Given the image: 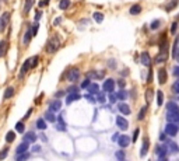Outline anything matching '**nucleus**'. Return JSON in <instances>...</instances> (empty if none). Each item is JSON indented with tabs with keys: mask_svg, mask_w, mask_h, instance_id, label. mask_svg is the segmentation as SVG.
I'll return each mask as SVG.
<instances>
[{
	"mask_svg": "<svg viewBox=\"0 0 179 161\" xmlns=\"http://www.w3.org/2000/svg\"><path fill=\"white\" fill-rule=\"evenodd\" d=\"M60 46V41H59V37L55 35L53 38H51L49 41H48V45H46V51L48 53H55L57 49H59Z\"/></svg>",
	"mask_w": 179,
	"mask_h": 161,
	"instance_id": "1",
	"label": "nucleus"
},
{
	"mask_svg": "<svg viewBox=\"0 0 179 161\" xmlns=\"http://www.w3.org/2000/svg\"><path fill=\"white\" fill-rule=\"evenodd\" d=\"M166 58H168V42L164 41V45L161 46L160 53H158V56L155 58V63H162V62H165Z\"/></svg>",
	"mask_w": 179,
	"mask_h": 161,
	"instance_id": "2",
	"label": "nucleus"
},
{
	"mask_svg": "<svg viewBox=\"0 0 179 161\" xmlns=\"http://www.w3.org/2000/svg\"><path fill=\"white\" fill-rule=\"evenodd\" d=\"M179 132V126L176 123H166L165 126V132L164 133L166 134V136H171V137H175L176 134H178Z\"/></svg>",
	"mask_w": 179,
	"mask_h": 161,
	"instance_id": "3",
	"label": "nucleus"
},
{
	"mask_svg": "<svg viewBox=\"0 0 179 161\" xmlns=\"http://www.w3.org/2000/svg\"><path fill=\"white\" fill-rule=\"evenodd\" d=\"M164 147H165L166 153H172V154L179 153V146L175 142H171V140H165L164 142Z\"/></svg>",
	"mask_w": 179,
	"mask_h": 161,
	"instance_id": "4",
	"label": "nucleus"
},
{
	"mask_svg": "<svg viewBox=\"0 0 179 161\" xmlns=\"http://www.w3.org/2000/svg\"><path fill=\"white\" fill-rule=\"evenodd\" d=\"M115 123H116V126H118V128H119L120 130H126V129L129 128V122H127V119H126L124 116H122V115H118V116H116Z\"/></svg>",
	"mask_w": 179,
	"mask_h": 161,
	"instance_id": "5",
	"label": "nucleus"
},
{
	"mask_svg": "<svg viewBox=\"0 0 179 161\" xmlns=\"http://www.w3.org/2000/svg\"><path fill=\"white\" fill-rule=\"evenodd\" d=\"M102 90L105 92H113V90H115V80H112V78H106L105 81H104V84H102Z\"/></svg>",
	"mask_w": 179,
	"mask_h": 161,
	"instance_id": "6",
	"label": "nucleus"
},
{
	"mask_svg": "<svg viewBox=\"0 0 179 161\" xmlns=\"http://www.w3.org/2000/svg\"><path fill=\"white\" fill-rule=\"evenodd\" d=\"M66 77L69 78V81H77L78 77H80V70L77 69V67H74V69H70L69 72H67V76Z\"/></svg>",
	"mask_w": 179,
	"mask_h": 161,
	"instance_id": "7",
	"label": "nucleus"
},
{
	"mask_svg": "<svg viewBox=\"0 0 179 161\" xmlns=\"http://www.w3.org/2000/svg\"><path fill=\"white\" fill-rule=\"evenodd\" d=\"M116 143H118L122 148H126V147H129V144H130V137H129L127 134H120Z\"/></svg>",
	"mask_w": 179,
	"mask_h": 161,
	"instance_id": "8",
	"label": "nucleus"
},
{
	"mask_svg": "<svg viewBox=\"0 0 179 161\" xmlns=\"http://www.w3.org/2000/svg\"><path fill=\"white\" fill-rule=\"evenodd\" d=\"M10 21V13H3L0 17V31H4Z\"/></svg>",
	"mask_w": 179,
	"mask_h": 161,
	"instance_id": "9",
	"label": "nucleus"
},
{
	"mask_svg": "<svg viewBox=\"0 0 179 161\" xmlns=\"http://www.w3.org/2000/svg\"><path fill=\"white\" fill-rule=\"evenodd\" d=\"M62 109V101L60 100H53V101L49 102V111L51 112H57V111Z\"/></svg>",
	"mask_w": 179,
	"mask_h": 161,
	"instance_id": "10",
	"label": "nucleus"
},
{
	"mask_svg": "<svg viewBox=\"0 0 179 161\" xmlns=\"http://www.w3.org/2000/svg\"><path fill=\"white\" fill-rule=\"evenodd\" d=\"M166 112H169V114H179V105L174 101H169L166 104Z\"/></svg>",
	"mask_w": 179,
	"mask_h": 161,
	"instance_id": "11",
	"label": "nucleus"
},
{
	"mask_svg": "<svg viewBox=\"0 0 179 161\" xmlns=\"http://www.w3.org/2000/svg\"><path fill=\"white\" fill-rule=\"evenodd\" d=\"M24 142L25 143H35L37 142V133L35 132H28L27 134H24Z\"/></svg>",
	"mask_w": 179,
	"mask_h": 161,
	"instance_id": "12",
	"label": "nucleus"
},
{
	"mask_svg": "<svg viewBox=\"0 0 179 161\" xmlns=\"http://www.w3.org/2000/svg\"><path fill=\"white\" fill-rule=\"evenodd\" d=\"M148 147H150V143H148V139L144 137L143 140V146H141V150H140V157H146L148 153Z\"/></svg>",
	"mask_w": 179,
	"mask_h": 161,
	"instance_id": "13",
	"label": "nucleus"
},
{
	"mask_svg": "<svg viewBox=\"0 0 179 161\" xmlns=\"http://www.w3.org/2000/svg\"><path fill=\"white\" fill-rule=\"evenodd\" d=\"M28 147H29V144L25 142H23L21 144H18L17 146V148H15V156H18V154H23V153H27L28 151Z\"/></svg>",
	"mask_w": 179,
	"mask_h": 161,
	"instance_id": "14",
	"label": "nucleus"
},
{
	"mask_svg": "<svg viewBox=\"0 0 179 161\" xmlns=\"http://www.w3.org/2000/svg\"><path fill=\"white\" fill-rule=\"evenodd\" d=\"M118 109H119V112H120V114H123V115H130V114H132L130 106H129L127 104H123V102L118 105Z\"/></svg>",
	"mask_w": 179,
	"mask_h": 161,
	"instance_id": "15",
	"label": "nucleus"
},
{
	"mask_svg": "<svg viewBox=\"0 0 179 161\" xmlns=\"http://www.w3.org/2000/svg\"><path fill=\"white\" fill-rule=\"evenodd\" d=\"M166 78H168V76H166V70L165 69H160V70H158V83H160V84H165L166 83Z\"/></svg>",
	"mask_w": 179,
	"mask_h": 161,
	"instance_id": "16",
	"label": "nucleus"
},
{
	"mask_svg": "<svg viewBox=\"0 0 179 161\" xmlns=\"http://www.w3.org/2000/svg\"><path fill=\"white\" fill-rule=\"evenodd\" d=\"M155 154L160 157V158H165L166 157V150H165V147H164V144L157 146L155 147Z\"/></svg>",
	"mask_w": 179,
	"mask_h": 161,
	"instance_id": "17",
	"label": "nucleus"
},
{
	"mask_svg": "<svg viewBox=\"0 0 179 161\" xmlns=\"http://www.w3.org/2000/svg\"><path fill=\"white\" fill-rule=\"evenodd\" d=\"M31 67V60L29 59H27L25 62H24V64H23V67H21V70H20V77L23 78L24 76H25V73H27V70Z\"/></svg>",
	"mask_w": 179,
	"mask_h": 161,
	"instance_id": "18",
	"label": "nucleus"
},
{
	"mask_svg": "<svg viewBox=\"0 0 179 161\" xmlns=\"http://www.w3.org/2000/svg\"><path fill=\"white\" fill-rule=\"evenodd\" d=\"M140 58H141V63L144 66H151V58H150V55H148L147 52H143Z\"/></svg>",
	"mask_w": 179,
	"mask_h": 161,
	"instance_id": "19",
	"label": "nucleus"
},
{
	"mask_svg": "<svg viewBox=\"0 0 179 161\" xmlns=\"http://www.w3.org/2000/svg\"><path fill=\"white\" fill-rule=\"evenodd\" d=\"M80 98H81V95H80V94H69V95H67V98H66V104H67V105H70L71 102L78 101Z\"/></svg>",
	"mask_w": 179,
	"mask_h": 161,
	"instance_id": "20",
	"label": "nucleus"
},
{
	"mask_svg": "<svg viewBox=\"0 0 179 161\" xmlns=\"http://www.w3.org/2000/svg\"><path fill=\"white\" fill-rule=\"evenodd\" d=\"M88 91H90V94H98V92H99V86H98V84L96 83H91L90 84V86H88V88H87Z\"/></svg>",
	"mask_w": 179,
	"mask_h": 161,
	"instance_id": "21",
	"label": "nucleus"
},
{
	"mask_svg": "<svg viewBox=\"0 0 179 161\" xmlns=\"http://www.w3.org/2000/svg\"><path fill=\"white\" fill-rule=\"evenodd\" d=\"M45 120L51 122V123H55V122H56L55 114H53V112H51V111H46V112H45Z\"/></svg>",
	"mask_w": 179,
	"mask_h": 161,
	"instance_id": "22",
	"label": "nucleus"
},
{
	"mask_svg": "<svg viewBox=\"0 0 179 161\" xmlns=\"http://www.w3.org/2000/svg\"><path fill=\"white\" fill-rule=\"evenodd\" d=\"M31 157V153L27 151V153H23V154H18L15 156V161H28V158Z\"/></svg>",
	"mask_w": 179,
	"mask_h": 161,
	"instance_id": "23",
	"label": "nucleus"
},
{
	"mask_svg": "<svg viewBox=\"0 0 179 161\" xmlns=\"http://www.w3.org/2000/svg\"><path fill=\"white\" fill-rule=\"evenodd\" d=\"M141 13V6L140 4H134L130 7V14L132 16H137V14Z\"/></svg>",
	"mask_w": 179,
	"mask_h": 161,
	"instance_id": "24",
	"label": "nucleus"
},
{
	"mask_svg": "<svg viewBox=\"0 0 179 161\" xmlns=\"http://www.w3.org/2000/svg\"><path fill=\"white\" fill-rule=\"evenodd\" d=\"M6 49H7V42H6V39H1L0 41V58L4 56Z\"/></svg>",
	"mask_w": 179,
	"mask_h": 161,
	"instance_id": "25",
	"label": "nucleus"
},
{
	"mask_svg": "<svg viewBox=\"0 0 179 161\" xmlns=\"http://www.w3.org/2000/svg\"><path fill=\"white\" fill-rule=\"evenodd\" d=\"M162 102H164V92L158 90L157 91V105L158 106H162Z\"/></svg>",
	"mask_w": 179,
	"mask_h": 161,
	"instance_id": "26",
	"label": "nucleus"
},
{
	"mask_svg": "<svg viewBox=\"0 0 179 161\" xmlns=\"http://www.w3.org/2000/svg\"><path fill=\"white\" fill-rule=\"evenodd\" d=\"M4 100H10L11 97H14V88L13 87H7L4 91Z\"/></svg>",
	"mask_w": 179,
	"mask_h": 161,
	"instance_id": "27",
	"label": "nucleus"
},
{
	"mask_svg": "<svg viewBox=\"0 0 179 161\" xmlns=\"http://www.w3.org/2000/svg\"><path fill=\"white\" fill-rule=\"evenodd\" d=\"M37 128L39 129V130H45V129L48 128V125H46L45 119H42V118H39V119L37 120Z\"/></svg>",
	"mask_w": 179,
	"mask_h": 161,
	"instance_id": "28",
	"label": "nucleus"
},
{
	"mask_svg": "<svg viewBox=\"0 0 179 161\" xmlns=\"http://www.w3.org/2000/svg\"><path fill=\"white\" fill-rule=\"evenodd\" d=\"M14 140H15V132H13V130L7 132V134H6V142H7V143H13Z\"/></svg>",
	"mask_w": 179,
	"mask_h": 161,
	"instance_id": "29",
	"label": "nucleus"
},
{
	"mask_svg": "<svg viewBox=\"0 0 179 161\" xmlns=\"http://www.w3.org/2000/svg\"><path fill=\"white\" fill-rule=\"evenodd\" d=\"M147 108L148 106H143L141 109H140V112H138V115H137V120H143L144 118H146V114H147Z\"/></svg>",
	"mask_w": 179,
	"mask_h": 161,
	"instance_id": "30",
	"label": "nucleus"
},
{
	"mask_svg": "<svg viewBox=\"0 0 179 161\" xmlns=\"http://www.w3.org/2000/svg\"><path fill=\"white\" fill-rule=\"evenodd\" d=\"M115 157L118 161H124V158H126V153L123 151V150H118V151L115 153Z\"/></svg>",
	"mask_w": 179,
	"mask_h": 161,
	"instance_id": "31",
	"label": "nucleus"
},
{
	"mask_svg": "<svg viewBox=\"0 0 179 161\" xmlns=\"http://www.w3.org/2000/svg\"><path fill=\"white\" fill-rule=\"evenodd\" d=\"M70 7V0H60L59 9L60 10H67Z\"/></svg>",
	"mask_w": 179,
	"mask_h": 161,
	"instance_id": "32",
	"label": "nucleus"
},
{
	"mask_svg": "<svg viewBox=\"0 0 179 161\" xmlns=\"http://www.w3.org/2000/svg\"><path fill=\"white\" fill-rule=\"evenodd\" d=\"M127 97H129V94H127V91H126V90H120V91L116 94V98H118V100H122V101H123V100H126Z\"/></svg>",
	"mask_w": 179,
	"mask_h": 161,
	"instance_id": "33",
	"label": "nucleus"
},
{
	"mask_svg": "<svg viewBox=\"0 0 179 161\" xmlns=\"http://www.w3.org/2000/svg\"><path fill=\"white\" fill-rule=\"evenodd\" d=\"M14 128H15V130H17L18 133H24V130H25V126H24V122H23V120H21V122H17Z\"/></svg>",
	"mask_w": 179,
	"mask_h": 161,
	"instance_id": "34",
	"label": "nucleus"
},
{
	"mask_svg": "<svg viewBox=\"0 0 179 161\" xmlns=\"http://www.w3.org/2000/svg\"><path fill=\"white\" fill-rule=\"evenodd\" d=\"M176 4H178V0H171L169 3L165 6V10H166V11H172V10L175 9V6H176Z\"/></svg>",
	"mask_w": 179,
	"mask_h": 161,
	"instance_id": "35",
	"label": "nucleus"
},
{
	"mask_svg": "<svg viewBox=\"0 0 179 161\" xmlns=\"http://www.w3.org/2000/svg\"><path fill=\"white\" fill-rule=\"evenodd\" d=\"M34 1H35V0H25V4H24V11H25V13H28V11L31 10V7L34 6Z\"/></svg>",
	"mask_w": 179,
	"mask_h": 161,
	"instance_id": "36",
	"label": "nucleus"
},
{
	"mask_svg": "<svg viewBox=\"0 0 179 161\" xmlns=\"http://www.w3.org/2000/svg\"><path fill=\"white\" fill-rule=\"evenodd\" d=\"M178 42L179 39L175 41V45H174V52H172V56H174V59H179V51H178Z\"/></svg>",
	"mask_w": 179,
	"mask_h": 161,
	"instance_id": "37",
	"label": "nucleus"
},
{
	"mask_svg": "<svg viewBox=\"0 0 179 161\" xmlns=\"http://www.w3.org/2000/svg\"><path fill=\"white\" fill-rule=\"evenodd\" d=\"M31 35H32V34H31V30H27V32H25V35H24V45H27V44H28V42H29V41H31Z\"/></svg>",
	"mask_w": 179,
	"mask_h": 161,
	"instance_id": "38",
	"label": "nucleus"
},
{
	"mask_svg": "<svg viewBox=\"0 0 179 161\" xmlns=\"http://www.w3.org/2000/svg\"><path fill=\"white\" fill-rule=\"evenodd\" d=\"M7 154H9V147H4L1 151H0V161H3L7 157Z\"/></svg>",
	"mask_w": 179,
	"mask_h": 161,
	"instance_id": "39",
	"label": "nucleus"
},
{
	"mask_svg": "<svg viewBox=\"0 0 179 161\" xmlns=\"http://www.w3.org/2000/svg\"><path fill=\"white\" fill-rule=\"evenodd\" d=\"M94 20H95L96 23H102V20H104V14L102 13H94Z\"/></svg>",
	"mask_w": 179,
	"mask_h": 161,
	"instance_id": "40",
	"label": "nucleus"
},
{
	"mask_svg": "<svg viewBox=\"0 0 179 161\" xmlns=\"http://www.w3.org/2000/svg\"><path fill=\"white\" fill-rule=\"evenodd\" d=\"M95 100H96L98 102L104 104V102H105V95H104L102 92H98V94H96V98H95Z\"/></svg>",
	"mask_w": 179,
	"mask_h": 161,
	"instance_id": "41",
	"label": "nucleus"
},
{
	"mask_svg": "<svg viewBox=\"0 0 179 161\" xmlns=\"http://www.w3.org/2000/svg\"><path fill=\"white\" fill-rule=\"evenodd\" d=\"M160 25H161V21L160 20H155V21H152V23L150 24V28H151V30H157Z\"/></svg>",
	"mask_w": 179,
	"mask_h": 161,
	"instance_id": "42",
	"label": "nucleus"
},
{
	"mask_svg": "<svg viewBox=\"0 0 179 161\" xmlns=\"http://www.w3.org/2000/svg\"><path fill=\"white\" fill-rule=\"evenodd\" d=\"M151 97H152V90L151 88H147V91H146V100H147V102H150Z\"/></svg>",
	"mask_w": 179,
	"mask_h": 161,
	"instance_id": "43",
	"label": "nucleus"
},
{
	"mask_svg": "<svg viewBox=\"0 0 179 161\" xmlns=\"http://www.w3.org/2000/svg\"><path fill=\"white\" fill-rule=\"evenodd\" d=\"M41 150H42V147L39 146V144H34V146H32V148H31L32 153H41Z\"/></svg>",
	"mask_w": 179,
	"mask_h": 161,
	"instance_id": "44",
	"label": "nucleus"
},
{
	"mask_svg": "<svg viewBox=\"0 0 179 161\" xmlns=\"http://www.w3.org/2000/svg\"><path fill=\"white\" fill-rule=\"evenodd\" d=\"M31 60V67H37L38 66V56H34V58H32V59H29Z\"/></svg>",
	"mask_w": 179,
	"mask_h": 161,
	"instance_id": "45",
	"label": "nucleus"
},
{
	"mask_svg": "<svg viewBox=\"0 0 179 161\" xmlns=\"http://www.w3.org/2000/svg\"><path fill=\"white\" fill-rule=\"evenodd\" d=\"M138 133H140V129H134V133H133V137H132V142H137V137H138Z\"/></svg>",
	"mask_w": 179,
	"mask_h": 161,
	"instance_id": "46",
	"label": "nucleus"
},
{
	"mask_svg": "<svg viewBox=\"0 0 179 161\" xmlns=\"http://www.w3.org/2000/svg\"><path fill=\"white\" fill-rule=\"evenodd\" d=\"M172 91L179 94V81H175V83L172 84Z\"/></svg>",
	"mask_w": 179,
	"mask_h": 161,
	"instance_id": "47",
	"label": "nucleus"
},
{
	"mask_svg": "<svg viewBox=\"0 0 179 161\" xmlns=\"http://www.w3.org/2000/svg\"><path fill=\"white\" fill-rule=\"evenodd\" d=\"M56 129H57V130H59V132H66V123H59L57 125V126H56Z\"/></svg>",
	"mask_w": 179,
	"mask_h": 161,
	"instance_id": "48",
	"label": "nucleus"
},
{
	"mask_svg": "<svg viewBox=\"0 0 179 161\" xmlns=\"http://www.w3.org/2000/svg\"><path fill=\"white\" fill-rule=\"evenodd\" d=\"M90 84H91V83H90V80H88V78H85V80H84L83 83H81L80 88H83V90H84V88H88V86H90Z\"/></svg>",
	"mask_w": 179,
	"mask_h": 161,
	"instance_id": "49",
	"label": "nucleus"
},
{
	"mask_svg": "<svg viewBox=\"0 0 179 161\" xmlns=\"http://www.w3.org/2000/svg\"><path fill=\"white\" fill-rule=\"evenodd\" d=\"M108 98H109V102H112V104H115L116 100H118V98H116V94H113V92H110Z\"/></svg>",
	"mask_w": 179,
	"mask_h": 161,
	"instance_id": "50",
	"label": "nucleus"
},
{
	"mask_svg": "<svg viewBox=\"0 0 179 161\" xmlns=\"http://www.w3.org/2000/svg\"><path fill=\"white\" fill-rule=\"evenodd\" d=\"M176 30H178V23H174L171 25V34H176Z\"/></svg>",
	"mask_w": 179,
	"mask_h": 161,
	"instance_id": "51",
	"label": "nucleus"
},
{
	"mask_svg": "<svg viewBox=\"0 0 179 161\" xmlns=\"http://www.w3.org/2000/svg\"><path fill=\"white\" fill-rule=\"evenodd\" d=\"M38 28H39V25H38V24H35V25H34V27L31 28V34H32V35H37Z\"/></svg>",
	"mask_w": 179,
	"mask_h": 161,
	"instance_id": "52",
	"label": "nucleus"
},
{
	"mask_svg": "<svg viewBox=\"0 0 179 161\" xmlns=\"http://www.w3.org/2000/svg\"><path fill=\"white\" fill-rule=\"evenodd\" d=\"M32 111H34V109H32V108H29V109H28V112H27V114H25V115H24L23 120H27L28 118H29V116H31V114H32Z\"/></svg>",
	"mask_w": 179,
	"mask_h": 161,
	"instance_id": "53",
	"label": "nucleus"
},
{
	"mask_svg": "<svg viewBox=\"0 0 179 161\" xmlns=\"http://www.w3.org/2000/svg\"><path fill=\"white\" fill-rule=\"evenodd\" d=\"M84 97H85V98H87V100H88V101H90V102H92V104H95V101H96V100H95V98H92V95H91V94H87V95H84Z\"/></svg>",
	"mask_w": 179,
	"mask_h": 161,
	"instance_id": "54",
	"label": "nucleus"
},
{
	"mask_svg": "<svg viewBox=\"0 0 179 161\" xmlns=\"http://www.w3.org/2000/svg\"><path fill=\"white\" fill-rule=\"evenodd\" d=\"M172 72H174V76H175V77H178V78H179V66H175Z\"/></svg>",
	"mask_w": 179,
	"mask_h": 161,
	"instance_id": "55",
	"label": "nucleus"
},
{
	"mask_svg": "<svg viewBox=\"0 0 179 161\" xmlns=\"http://www.w3.org/2000/svg\"><path fill=\"white\" fill-rule=\"evenodd\" d=\"M152 81V70L148 72V78H147V83H151Z\"/></svg>",
	"mask_w": 179,
	"mask_h": 161,
	"instance_id": "56",
	"label": "nucleus"
},
{
	"mask_svg": "<svg viewBox=\"0 0 179 161\" xmlns=\"http://www.w3.org/2000/svg\"><path fill=\"white\" fill-rule=\"evenodd\" d=\"M166 140V134L165 133H160V142H165Z\"/></svg>",
	"mask_w": 179,
	"mask_h": 161,
	"instance_id": "57",
	"label": "nucleus"
},
{
	"mask_svg": "<svg viewBox=\"0 0 179 161\" xmlns=\"http://www.w3.org/2000/svg\"><path fill=\"white\" fill-rule=\"evenodd\" d=\"M119 136H120V134L119 133H115V134H113V136H112V142H118V139H119Z\"/></svg>",
	"mask_w": 179,
	"mask_h": 161,
	"instance_id": "58",
	"label": "nucleus"
},
{
	"mask_svg": "<svg viewBox=\"0 0 179 161\" xmlns=\"http://www.w3.org/2000/svg\"><path fill=\"white\" fill-rule=\"evenodd\" d=\"M48 3H49V0H42L41 3H39V7H42V6H46Z\"/></svg>",
	"mask_w": 179,
	"mask_h": 161,
	"instance_id": "59",
	"label": "nucleus"
},
{
	"mask_svg": "<svg viewBox=\"0 0 179 161\" xmlns=\"http://www.w3.org/2000/svg\"><path fill=\"white\" fill-rule=\"evenodd\" d=\"M41 16H42V13H41V11H39V10H38V11H37V14H35V20H37V21H38Z\"/></svg>",
	"mask_w": 179,
	"mask_h": 161,
	"instance_id": "60",
	"label": "nucleus"
},
{
	"mask_svg": "<svg viewBox=\"0 0 179 161\" xmlns=\"http://www.w3.org/2000/svg\"><path fill=\"white\" fill-rule=\"evenodd\" d=\"M119 87L123 90V87H124V81H123V80H119Z\"/></svg>",
	"mask_w": 179,
	"mask_h": 161,
	"instance_id": "61",
	"label": "nucleus"
},
{
	"mask_svg": "<svg viewBox=\"0 0 179 161\" xmlns=\"http://www.w3.org/2000/svg\"><path fill=\"white\" fill-rule=\"evenodd\" d=\"M63 94H64L63 91H59V92H56V95H55V97H57V98H56V100H59V97H60V95H63Z\"/></svg>",
	"mask_w": 179,
	"mask_h": 161,
	"instance_id": "62",
	"label": "nucleus"
},
{
	"mask_svg": "<svg viewBox=\"0 0 179 161\" xmlns=\"http://www.w3.org/2000/svg\"><path fill=\"white\" fill-rule=\"evenodd\" d=\"M160 161H168L166 158H160Z\"/></svg>",
	"mask_w": 179,
	"mask_h": 161,
	"instance_id": "63",
	"label": "nucleus"
}]
</instances>
